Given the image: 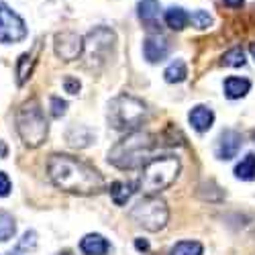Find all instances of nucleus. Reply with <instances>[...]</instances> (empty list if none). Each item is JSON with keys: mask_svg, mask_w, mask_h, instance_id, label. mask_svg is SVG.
<instances>
[{"mask_svg": "<svg viewBox=\"0 0 255 255\" xmlns=\"http://www.w3.org/2000/svg\"><path fill=\"white\" fill-rule=\"evenodd\" d=\"M47 174L53 186L68 194L92 196L104 188V178L98 169L72 155H51L47 161Z\"/></svg>", "mask_w": 255, "mask_h": 255, "instance_id": "1", "label": "nucleus"}, {"mask_svg": "<svg viewBox=\"0 0 255 255\" xmlns=\"http://www.w3.org/2000/svg\"><path fill=\"white\" fill-rule=\"evenodd\" d=\"M157 147V141L151 133L133 131L127 133L121 141H117L109 151V163L117 169H137L143 167L145 161L151 159V153Z\"/></svg>", "mask_w": 255, "mask_h": 255, "instance_id": "2", "label": "nucleus"}, {"mask_svg": "<svg viewBox=\"0 0 255 255\" xmlns=\"http://www.w3.org/2000/svg\"><path fill=\"white\" fill-rule=\"evenodd\" d=\"M180 169H182V163L176 155L151 157L141 167V176H139L137 186L147 196H153V194L161 192V190H167L178 180Z\"/></svg>", "mask_w": 255, "mask_h": 255, "instance_id": "3", "label": "nucleus"}, {"mask_svg": "<svg viewBox=\"0 0 255 255\" xmlns=\"http://www.w3.org/2000/svg\"><path fill=\"white\" fill-rule=\"evenodd\" d=\"M16 133L20 141L27 147H31V149L41 147L47 141L49 125L43 115V109H41V104L35 98L23 102L20 109L16 111Z\"/></svg>", "mask_w": 255, "mask_h": 255, "instance_id": "4", "label": "nucleus"}, {"mask_svg": "<svg viewBox=\"0 0 255 255\" xmlns=\"http://www.w3.org/2000/svg\"><path fill=\"white\" fill-rule=\"evenodd\" d=\"M109 123L113 129L123 133L139 131V127L147 119V106L141 98L131 94H121L109 102Z\"/></svg>", "mask_w": 255, "mask_h": 255, "instance_id": "5", "label": "nucleus"}, {"mask_svg": "<svg viewBox=\"0 0 255 255\" xmlns=\"http://www.w3.org/2000/svg\"><path fill=\"white\" fill-rule=\"evenodd\" d=\"M129 217L137 227L149 231V233H157V231L165 229V225L169 221V208H167L165 200H161L159 196H145L131 208Z\"/></svg>", "mask_w": 255, "mask_h": 255, "instance_id": "6", "label": "nucleus"}, {"mask_svg": "<svg viewBox=\"0 0 255 255\" xmlns=\"http://www.w3.org/2000/svg\"><path fill=\"white\" fill-rule=\"evenodd\" d=\"M82 57L86 59V68H100L111 57L117 43V35L106 27H96L86 35V39H82Z\"/></svg>", "mask_w": 255, "mask_h": 255, "instance_id": "7", "label": "nucleus"}, {"mask_svg": "<svg viewBox=\"0 0 255 255\" xmlns=\"http://www.w3.org/2000/svg\"><path fill=\"white\" fill-rule=\"evenodd\" d=\"M27 37V25L12 8L0 2V43H20Z\"/></svg>", "mask_w": 255, "mask_h": 255, "instance_id": "8", "label": "nucleus"}, {"mask_svg": "<svg viewBox=\"0 0 255 255\" xmlns=\"http://www.w3.org/2000/svg\"><path fill=\"white\" fill-rule=\"evenodd\" d=\"M82 37L74 31H63V33H57L55 35V43H53V49H55V55L63 61H74L82 55Z\"/></svg>", "mask_w": 255, "mask_h": 255, "instance_id": "9", "label": "nucleus"}, {"mask_svg": "<svg viewBox=\"0 0 255 255\" xmlns=\"http://www.w3.org/2000/svg\"><path fill=\"white\" fill-rule=\"evenodd\" d=\"M41 47H43V41H37L35 47H33L31 51L20 53V57L16 59V66H14L16 86H25L27 80L33 76V70H35V66H37V59H39Z\"/></svg>", "mask_w": 255, "mask_h": 255, "instance_id": "10", "label": "nucleus"}, {"mask_svg": "<svg viewBox=\"0 0 255 255\" xmlns=\"http://www.w3.org/2000/svg\"><path fill=\"white\" fill-rule=\"evenodd\" d=\"M241 147H243V137L241 133L237 131H233V129H227L221 133L219 137V143H217V157L219 159H233V157H237V153L241 151Z\"/></svg>", "mask_w": 255, "mask_h": 255, "instance_id": "11", "label": "nucleus"}, {"mask_svg": "<svg viewBox=\"0 0 255 255\" xmlns=\"http://www.w3.org/2000/svg\"><path fill=\"white\" fill-rule=\"evenodd\" d=\"M143 55L149 63L163 61L169 55V41L163 35H149L143 41Z\"/></svg>", "mask_w": 255, "mask_h": 255, "instance_id": "12", "label": "nucleus"}, {"mask_svg": "<svg viewBox=\"0 0 255 255\" xmlns=\"http://www.w3.org/2000/svg\"><path fill=\"white\" fill-rule=\"evenodd\" d=\"M137 8L145 29L159 31V0H141Z\"/></svg>", "mask_w": 255, "mask_h": 255, "instance_id": "13", "label": "nucleus"}, {"mask_svg": "<svg viewBox=\"0 0 255 255\" xmlns=\"http://www.w3.org/2000/svg\"><path fill=\"white\" fill-rule=\"evenodd\" d=\"M188 121H190V125L194 127V131L206 133L210 127L215 125V113H212V109H208V106H204V104H196L194 109L190 111Z\"/></svg>", "mask_w": 255, "mask_h": 255, "instance_id": "14", "label": "nucleus"}, {"mask_svg": "<svg viewBox=\"0 0 255 255\" xmlns=\"http://www.w3.org/2000/svg\"><path fill=\"white\" fill-rule=\"evenodd\" d=\"M111 249V243L106 241L98 233H90V235H84L80 241V251L84 255H106Z\"/></svg>", "mask_w": 255, "mask_h": 255, "instance_id": "15", "label": "nucleus"}, {"mask_svg": "<svg viewBox=\"0 0 255 255\" xmlns=\"http://www.w3.org/2000/svg\"><path fill=\"white\" fill-rule=\"evenodd\" d=\"M66 139L72 147H78V149H84V147H88L92 145V141L96 139V135L88 129V127H84V125H74L68 129L66 133Z\"/></svg>", "mask_w": 255, "mask_h": 255, "instance_id": "16", "label": "nucleus"}, {"mask_svg": "<svg viewBox=\"0 0 255 255\" xmlns=\"http://www.w3.org/2000/svg\"><path fill=\"white\" fill-rule=\"evenodd\" d=\"M135 188L137 186L131 184V182H113L111 188H109V194H111V198L117 206H125L131 200V196L135 194Z\"/></svg>", "mask_w": 255, "mask_h": 255, "instance_id": "17", "label": "nucleus"}, {"mask_svg": "<svg viewBox=\"0 0 255 255\" xmlns=\"http://www.w3.org/2000/svg\"><path fill=\"white\" fill-rule=\"evenodd\" d=\"M251 90V82L247 78H237V76H231L225 80V94L231 100H237L243 98L247 92Z\"/></svg>", "mask_w": 255, "mask_h": 255, "instance_id": "18", "label": "nucleus"}, {"mask_svg": "<svg viewBox=\"0 0 255 255\" xmlns=\"http://www.w3.org/2000/svg\"><path fill=\"white\" fill-rule=\"evenodd\" d=\"M188 12L180 6H172V8H167L165 10V23L169 29H174V31H182L188 27Z\"/></svg>", "mask_w": 255, "mask_h": 255, "instance_id": "19", "label": "nucleus"}, {"mask_svg": "<svg viewBox=\"0 0 255 255\" xmlns=\"http://www.w3.org/2000/svg\"><path fill=\"white\" fill-rule=\"evenodd\" d=\"M186 76H188V68H186V63H184L182 59L172 61V63H169V66L165 68V72H163V78H165V82H169V84H180V82L186 80Z\"/></svg>", "mask_w": 255, "mask_h": 255, "instance_id": "20", "label": "nucleus"}, {"mask_svg": "<svg viewBox=\"0 0 255 255\" xmlns=\"http://www.w3.org/2000/svg\"><path fill=\"white\" fill-rule=\"evenodd\" d=\"M235 176L243 182L255 180V153H247L235 167Z\"/></svg>", "mask_w": 255, "mask_h": 255, "instance_id": "21", "label": "nucleus"}, {"mask_svg": "<svg viewBox=\"0 0 255 255\" xmlns=\"http://www.w3.org/2000/svg\"><path fill=\"white\" fill-rule=\"evenodd\" d=\"M16 233V223L14 217L6 210H0V243H6L14 237Z\"/></svg>", "mask_w": 255, "mask_h": 255, "instance_id": "22", "label": "nucleus"}, {"mask_svg": "<svg viewBox=\"0 0 255 255\" xmlns=\"http://www.w3.org/2000/svg\"><path fill=\"white\" fill-rule=\"evenodd\" d=\"M169 255H204V247L198 241H180L172 247Z\"/></svg>", "mask_w": 255, "mask_h": 255, "instance_id": "23", "label": "nucleus"}, {"mask_svg": "<svg viewBox=\"0 0 255 255\" xmlns=\"http://www.w3.org/2000/svg\"><path fill=\"white\" fill-rule=\"evenodd\" d=\"M221 63L227 68H241V66H245V51L241 47H233L223 55Z\"/></svg>", "mask_w": 255, "mask_h": 255, "instance_id": "24", "label": "nucleus"}, {"mask_svg": "<svg viewBox=\"0 0 255 255\" xmlns=\"http://www.w3.org/2000/svg\"><path fill=\"white\" fill-rule=\"evenodd\" d=\"M188 18L192 20V25H194L196 29H208V27L212 25L210 14H208V12H204V10H194L192 14H188Z\"/></svg>", "mask_w": 255, "mask_h": 255, "instance_id": "25", "label": "nucleus"}, {"mask_svg": "<svg viewBox=\"0 0 255 255\" xmlns=\"http://www.w3.org/2000/svg\"><path fill=\"white\" fill-rule=\"evenodd\" d=\"M49 106H51V117L53 119H61L63 115L68 113V102L61 100L59 96H51L49 98Z\"/></svg>", "mask_w": 255, "mask_h": 255, "instance_id": "26", "label": "nucleus"}, {"mask_svg": "<svg viewBox=\"0 0 255 255\" xmlns=\"http://www.w3.org/2000/svg\"><path fill=\"white\" fill-rule=\"evenodd\" d=\"M37 247V233L35 231H27L25 235H23V239L18 241V245H16V249L18 251H33Z\"/></svg>", "mask_w": 255, "mask_h": 255, "instance_id": "27", "label": "nucleus"}, {"mask_svg": "<svg viewBox=\"0 0 255 255\" xmlns=\"http://www.w3.org/2000/svg\"><path fill=\"white\" fill-rule=\"evenodd\" d=\"M82 88V84L78 78H72V76H66L63 78V90H66L68 94H78Z\"/></svg>", "mask_w": 255, "mask_h": 255, "instance_id": "28", "label": "nucleus"}, {"mask_svg": "<svg viewBox=\"0 0 255 255\" xmlns=\"http://www.w3.org/2000/svg\"><path fill=\"white\" fill-rule=\"evenodd\" d=\"M10 190H12V182L10 178L4 174V172H0V198H4L10 194Z\"/></svg>", "mask_w": 255, "mask_h": 255, "instance_id": "29", "label": "nucleus"}, {"mask_svg": "<svg viewBox=\"0 0 255 255\" xmlns=\"http://www.w3.org/2000/svg\"><path fill=\"white\" fill-rule=\"evenodd\" d=\"M243 2H245V0H225V4H227L229 8H241Z\"/></svg>", "mask_w": 255, "mask_h": 255, "instance_id": "30", "label": "nucleus"}, {"mask_svg": "<svg viewBox=\"0 0 255 255\" xmlns=\"http://www.w3.org/2000/svg\"><path fill=\"white\" fill-rule=\"evenodd\" d=\"M135 247H137L139 251H149V243H147L145 239H137V241H135Z\"/></svg>", "mask_w": 255, "mask_h": 255, "instance_id": "31", "label": "nucleus"}, {"mask_svg": "<svg viewBox=\"0 0 255 255\" xmlns=\"http://www.w3.org/2000/svg\"><path fill=\"white\" fill-rule=\"evenodd\" d=\"M0 153H2V157H6V147H4L2 141H0Z\"/></svg>", "mask_w": 255, "mask_h": 255, "instance_id": "32", "label": "nucleus"}, {"mask_svg": "<svg viewBox=\"0 0 255 255\" xmlns=\"http://www.w3.org/2000/svg\"><path fill=\"white\" fill-rule=\"evenodd\" d=\"M249 51H251V57L255 59V43H251V45H249Z\"/></svg>", "mask_w": 255, "mask_h": 255, "instance_id": "33", "label": "nucleus"}, {"mask_svg": "<svg viewBox=\"0 0 255 255\" xmlns=\"http://www.w3.org/2000/svg\"><path fill=\"white\" fill-rule=\"evenodd\" d=\"M59 255H72V253H70V251H63V253H59Z\"/></svg>", "mask_w": 255, "mask_h": 255, "instance_id": "34", "label": "nucleus"}, {"mask_svg": "<svg viewBox=\"0 0 255 255\" xmlns=\"http://www.w3.org/2000/svg\"><path fill=\"white\" fill-rule=\"evenodd\" d=\"M10 255H12V253H10Z\"/></svg>", "mask_w": 255, "mask_h": 255, "instance_id": "35", "label": "nucleus"}]
</instances>
